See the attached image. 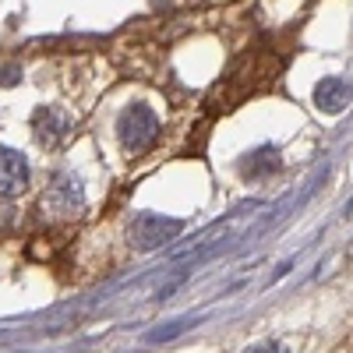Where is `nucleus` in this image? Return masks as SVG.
<instances>
[{
  "label": "nucleus",
  "instance_id": "f03ea898",
  "mask_svg": "<svg viewBox=\"0 0 353 353\" xmlns=\"http://www.w3.org/2000/svg\"><path fill=\"white\" fill-rule=\"evenodd\" d=\"M181 230H184L181 219H170V216H159V212H138L134 223H131V244L138 251H152V248L170 244Z\"/></svg>",
  "mask_w": 353,
  "mask_h": 353
},
{
  "label": "nucleus",
  "instance_id": "1a4fd4ad",
  "mask_svg": "<svg viewBox=\"0 0 353 353\" xmlns=\"http://www.w3.org/2000/svg\"><path fill=\"white\" fill-rule=\"evenodd\" d=\"M251 353H286V350H283L279 343H261V346H254Z\"/></svg>",
  "mask_w": 353,
  "mask_h": 353
},
{
  "label": "nucleus",
  "instance_id": "9d476101",
  "mask_svg": "<svg viewBox=\"0 0 353 353\" xmlns=\"http://www.w3.org/2000/svg\"><path fill=\"white\" fill-rule=\"evenodd\" d=\"M0 81H14V68H8L4 74H0Z\"/></svg>",
  "mask_w": 353,
  "mask_h": 353
},
{
  "label": "nucleus",
  "instance_id": "0eeeda50",
  "mask_svg": "<svg viewBox=\"0 0 353 353\" xmlns=\"http://www.w3.org/2000/svg\"><path fill=\"white\" fill-rule=\"evenodd\" d=\"M276 166H279V152L272 149V145H261V149H254V152L244 159V173L254 176V181H261V176L276 173Z\"/></svg>",
  "mask_w": 353,
  "mask_h": 353
},
{
  "label": "nucleus",
  "instance_id": "423d86ee",
  "mask_svg": "<svg viewBox=\"0 0 353 353\" xmlns=\"http://www.w3.org/2000/svg\"><path fill=\"white\" fill-rule=\"evenodd\" d=\"M350 99H353V92L343 78H321L314 85V106L321 113H339V110L350 106Z\"/></svg>",
  "mask_w": 353,
  "mask_h": 353
},
{
  "label": "nucleus",
  "instance_id": "20e7f679",
  "mask_svg": "<svg viewBox=\"0 0 353 353\" xmlns=\"http://www.w3.org/2000/svg\"><path fill=\"white\" fill-rule=\"evenodd\" d=\"M28 188V163L18 149L11 145H0V194L14 198Z\"/></svg>",
  "mask_w": 353,
  "mask_h": 353
},
{
  "label": "nucleus",
  "instance_id": "39448f33",
  "mask_svg": "<svg viewBox=\"0 0 353 353\" xmlns=\"http://www.w3.org/2000/svg\"><path fill=\"white\" fill-rule=\"evenodd\" d=\"M32 131H36V138L43 145H50V149H53V145H61L71 134V121H68L61 110H46L43 106V110L32 113Z\"/></svg>",
  "mask_w": 353,
  "mask_h": 353
},
{
  "label": "nucleus",
  "instance_id": "6e6552de",
  "mask_svg": "<svg viewBox=\"0 0 353 353\" xmlns=\"http://www.w3.org/2000/svg\"><path fill=\"white\" fill-rule=\"evenodd\" d=\"M194 325V318H181V321H170V325H159V329H152L149 336H145V343H170V339H176L181 332H188Z\"/></svg>",
  "mask_w": 353,
  "mask_h": 353
},
{
  "label": "nucleus",
  "instance_id": "7ed1b4c3",
  "mask_svg": "<svg viewBox=\"0 0 353 353\" xmlns=\"http://www.w3.org/2000/svg\"><path fill=\"white\" fill-rule=\"evenodd\" d=\"M85 205V188L74 173H57V181L43 194V209L53 216H78Z\"/></svg>",
  "mask_w": 353,
  "mask_h": 353
},
{
  "label": "nucleus",
  "instance_id": "f257e3e1",
  "mask_svg": "<svg viewBox=\"0 0 353 353\" xmlns=\"http://www.w3.org/2000/svg\"><path fill=\"white\" fill-rule=\"evenodd\" d=\"M117 134H121L128 152H145L149 145L159 138V117L152 106L145 103H131L121 113V124H117Z\"/></svg>",
  "mask_w": 353,
  "mask_h": 353
}]
</instances>
